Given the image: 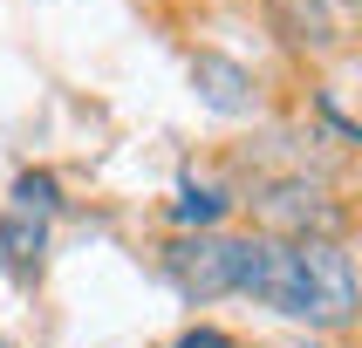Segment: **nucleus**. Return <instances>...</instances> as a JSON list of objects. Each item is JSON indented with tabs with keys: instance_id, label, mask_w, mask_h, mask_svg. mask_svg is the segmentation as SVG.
Returning a JSON list of instances; mask_svg holds the SVG:
<instances>
[{
	"instance_id": "nucleus-5",
	"label": "nucleus",
	"mask_w": 362,
	"mask_h": 348,
	"mask_svg": "<svg viewBox=\"0 0 362 348\" xmlns=\"http://www.w3.org/2000/svg\"><path fill=\"white\" fill-rule=\"evenodd\" d=\"M192 76H199V89H205L212 109H226V116H246V109H253V76H246L240 61L199 55V61H192Z\"/></svg>"
},
{
	"instance_id": "nucleus-3",
	"label": "nucleus",
	"mask_w": 362,
	"mask_h": 348,
	"mask_svg": "<svg viewBox=\"0 0 362 348\" xmlns=\"http://www.w3.org/2000/svg\"><path fill=\"white\" fill-rule=\"evenodd\" d=\"M260 219L274 225V232H287V239H335V225H342V212L328 205L322 184H274L260 198Z\"/></svg>"
},
{
	"instance_id": "nucleus-1",
	"label": "nucleus",
	"mask_w": 362,
	"mask_h": 348,
	"mask_svg": "<svg viewBox=\"0 0 362 348\" xmlns=\"http://www.w3.org/2000/svg\"><path fill=\"white\" fill-rule=\"evenodd\" d=\"M308 328L356 321V266L335 239H240V287Z\"/></svg>"
},
{
	"instance_id": "nucleus-6",
	"label": "nucleus",
	"mask_w": 362,
	"mask_h": 348,
	"mask_svg": "<svg viewBox=\"0 0 362 348\" xmlns=\"http://www.w3.org/2000/svg\"><path fill=\"white\" fill-rule=\"evenodd\" d=\"M41 246H48V232H41L35 212H7V225H0V253H7L14 273H35V266H41Z\"/></svg>"
},
{
	"instance_id": "nucleus-7",
	"label": "nucleus",
	"mask_w": 362,
	"mask_h": 348,
	"mask_svg": "<svg viewBox=\"0 0 362 348\" xmlns=\"http://www.w3.org/2000/svg\"><path fill=\"white\" fill-rule=\"evenodd\" d=\"M14 212H35V219H48V212H55V178H48V171H28V178L14 184Z\"/></svg>"
},
{
	"instance_id": "nucleus-4",
	"label": "nucleus",
	"mask_w": 362,
	"mask_h": 348,
	"mask_svg": "<svg viewBox=\"0 0 362 348\" xmlns=\"http://www.w3.org/2000/svg\"><path fill=\"white\" fill-rule=\"evenodd\" d=\"M274 28L287 48H342L356 28V0H274Z\"/></svg>"
},
{
	"instance_id": "nucleus-8",
	"label": "nucleus",
	"mask_w": 362,
	"mask_h": 348,
	"mask_svg": "<svg viewBox=\"0 0 362 348\" xmlns=\"http://www.w3.org/2000/svg\"><path fill=\"white\" fill-rule=\"evenodd\" d=\"M219 212H226V198H219V191H199V184H185V198L171 205V219H178V225H212Z\"/></svg>"
},
{
	"instance_id": "nucleus-2",
	"label": "nucleus",
	"mask_w": 362,
	"mask_h": 348,
	"mask_svg": "<svg viewBox=\"0 0 362 348\" xmlns=\"http://www.w3.org/2000/svg\"><path fill=\"white\" fill-rule=\"evenodd\" d=\"M164 273H171V287L185 301H219V294L240 287V239H212V232L178 239L164 253Z\"/></svg>"
},
{
	"instance_id": "nucleus-9",
	"label": "nucleus",
	"mask_w": 362,
	"mask_h": 348,
	"mask_svg": "<svg viewBox=\"0 0 362 348\" xmlns=\"http://www.w3.org/2000/svg\"><path fill=\"white\" fill-rule=\"evenodd\" d=\"M178 348H240V342H233V335H219V328H192Z\"/></svg>"
}]
</instances>
